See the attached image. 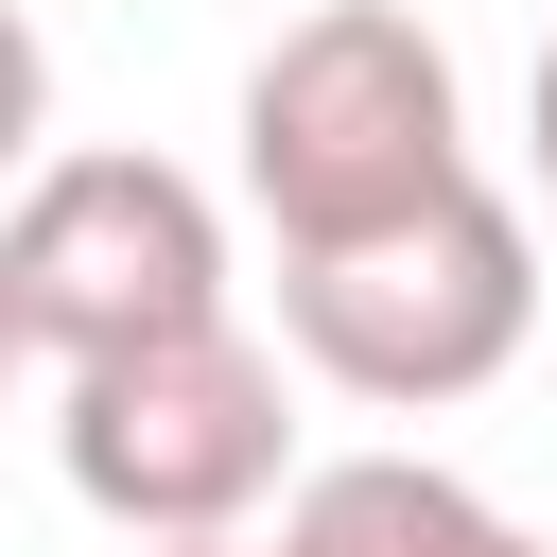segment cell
Returning <instances> with one entry per match:
<instances>
[{
    "label": "cell",
    "mask_w": 557,
    "mask_h": 557,
    "mask_svg": "<svg viewBox=\"0 0 557 557\" xmlns=\"http://www.w3.org/2000/svg\"><path fill=\"white\" fill-rule=\"evenodd\" d=\"M278 331H296V366H313L331 400L435 418V400H470V383L522 366V331H540V226H522L487 174H453L435 209L278 244Z\"/></svg>",
    "instance_id": "1"
},
{
    "label": "cell",
    "mask_w": 557,
    "mask_h": 557,
    "mask_svg": "<svg viewBox=\"0 0 557 557\" xmlns=\"http://www.w3.org/2000/svg\"><path fill=\"white\" fill-rule=\"evenodd\" d=\"M244 209L278 244H331V226H383V209H435L470 174V87L453 52L400 17V0H313L261 70H244Z\"/></svg>",
    "instance_id": "2"
},
{
    "label": "cell",
    "mask_w": 557,
    "mask_h": 557,
    "mask_svg": "<svg viewBox=\"0 0 557 557\" xmlns=\"http://www.w3.org/2000/svg\"><path fill=\"white\" fill-rule=\"evenodd\" d=\"M52 470L122 540H244L261 487L296 470L278 348H244L226 313H191V331H139V348L52 366Z\"/></svg>",
    "instance_id": "3"
},
{
    "label": "cell",
    "mask_w": 557,
    "mask_h": 557,
    "mask_svg": "<svg viewBox=\"0 0 557 557\" xmlns=\"http://www.w3.org/2000/svg\"><path fill=\"white\" fill-rule=\"evenodd\" d=\"M0 313L35 366H87V348H139V331H191L226 313V209L174 174V157H35L17 226H0Z\"/></svg>",
    "instance_id": "4"
},
{
    "label": "cell",
    "mask_w": 557,
    "mask_h": 557,
    "mask_svg": "<svg viewBox=\"0 0 557 557\" xmlns=\"http://www.w3.org/2000/svg\"><path fill=\"white\" fill-rule=\"evenodd\" d=\"M261 557H557V540H522L470 470H435V453H348V470H313L296 505H278V540Z\"/></svg>",
    "instance_id": "5"
},
{
    "label": "cell",
    "mask_w": 557,
    "mask_h": 557,
    "mask_svg": "<svg viewBox=\"0 0 557 557\" xmlns=\"http://www.w3.org/2000/svg\"><path fill=\"white\" fill-rule=\"evenodd\" d=\"M522 157H540V209H557V35H540V87H522Z\"/></svg>",
    "instance_id": "6"
},
{
    "label": "cell",
    "mask_w": 557,
    "mask_h": 557,
    "mask_svg": "<svg viewBox=\"0 0 557 557\" xmlns=\"http://www.w3.org/2000/svg\"><path fill=\"white\" fill-rule=\"evenodd\" d=\"M139 557H261V540H139Z\"/></svg>",
    "instance_id": "7"
}]
</instances>
